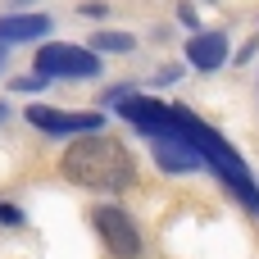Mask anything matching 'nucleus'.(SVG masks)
<instances>
[{"label": "nucleus", "instance_id": "obj_5", "mask_svg": "<svg viewBox=\"0 0 259 259\" xmlns=\"http://www.w3.org/2000/svg\"><path fill=\"white\" fill-rule=\"evenodd\" d=\"M27 123L46 137H82L100 132V109H50V105H27Z\"/></svg>", "mask_w": 259, "mask_h": 259}, {"label": "nucleus", "instance_id": "obj_4", "mask_svg": "<svg viewBox=\"0 0 259 259\" xmlns=\"http://www.w3.org/2000/svg\"><path fill=\"white\" fill-rule=\"evenodd\" d=\"M91 223H96L105 250L114 259H137L141 255V232H137V223H132L118 205H96V209H91Z\"/></svg>", "mask_w": 259, "mask_h": 259}, {"label": "nucleus", "instance_id": "obj_12", "mask_svg": "<svg viewBox=\"0 0 259 259\" xmlns=\"http://www.w3.org/2000/svg\"><path fill=\"white\" fill-rule=\"evenodd\" d=\"M77 14H82V18H105V14H109V5H100V0H91V5H82Z\"/></svg>", "mask_w": 259, "mask_h": 259}, {"label": "nucleus", "instance_id": "obj_17", "mask_svg": "<svg viewBox=\"0 0 259 259\" xmlns=\"http://www.w3.org/2000/svg\"><path fill=\"white\" fill-rule=\"evenodd\" d=\"M209 5H214V0H209Z\"/></svg>", "mask_w": 259, "mask_h": 259}, {"label": "nucleus", "instance_id": "obj_10", "mask_svg": "<svg viewBox=\"0 0 259 259\" xmlns=\"http://www.w3.org/2000/svg\"><path fill=\"white\" fill-rule=\"evenodd\" d=\"M87 46H91L96 55H127V50H132L137 41H132L127 32H96V36H91Z\"/></svg>", "mask_w": 259, "mask_h": 259}, {"label": "nucleus", "instance_id": "obj_3", "mask_svg": "<svg viewBox=\"0 0 259 259\" xmlns=\"http://www.w3.org/2000/svg\"><path fill=\"white\" fill-rule=\"evenodd\" d=\"M36 73L41 77H96L100 73V55L91 46L50 41V46L36 50Z\"/></svg>", "mask_w": 259, "mask_h": 259}, {"label": "nucleus", "instance_id": "obj_8", "mask_svg": "<svg viewBox=\"0 0 259 259\" xmlns=\"http://www.w3.org/2000/svg\"><path fill=\"white\" fill-rule=\"evenodd\" d=\"M223 59H228V36L223 32H191V41H187V64L191 68H200V73H214V68H223Z\"/></svg>", "mask_w": 259, "mask_h": 259}, {"label": "nucleus", "instance_id": "obj_14", "mask_svg": "<svg viewBox=\"0 0 259 259\" xmlns=\"http://www.w3.org/2000/svg\"><path fill=\"white\" fill-rule=\"evenodd\" d=\"M0 223H5V228H18V223H23V214H18L14 205H0Z\"/></svg>", "mask_w": 259, "mask_h": 259}, {"label": "nucleus", "instance_id": "obj_6", "mask_svg": "<svg viewBox=\"0 0 259 259\" xmlns=\"http://www.w3.org/2000/svg\"><path fill=\"white\" fill-rule=\"evenodd\" d=\"M114 105H118V118L132 123L141 137L173 132V105H159V100H150V96H132V91H118Z\"/></svg>", "mask_w": 259, "mask_h": 259}, {"label": "nucleus", "instance_id": "obj_13", "mask_svg": "<svg viewBox=\"0 0 259 259\" xmlns=\"http://www.w3.org/2000/svg\"><path fill=\"white\" fill-rule=\"evenodd\" d=\"M41 82H46V77H41V73H36V77H14V82H9V87H14V91H36V87H41Z\"/></svg>", "mask_w": 259, "mask_h": 259}, {"label": "nucleus", "instance_id": "obj_11", "mask_svg": "<svg viewBox=\"0 0 259 259\" xmlns=\"http://www.w3.org/2000/svg\"><path fill=\"white\" fill-rule=\"evenodd\" d=\"M178 18H182V27H200V14H196V5H178Z\"/></svg>", "mask_w": 259, "mask_h": 259}, {"label": "nucleus", "instance_id": "obj_16", "mask_svg": "<svg viewBox=\"0 0 259 259\" xmlns=\"http://www.w3.org/2000/svg\"><path fill=\"white\" fill-rule=\"evenodd\" d=\"M0 64H5V46H0Z\"/></svg>", "mask_w": 259, "mask_h": 259}, {"label": "nucleus", "instance_id": "obj_15", "mask_svg": "<svg viewBox=\"0 0 259 259\" xmlns=\"http://www.w3.org/2000/svg\"><path fill=\"white\" fill-rule=\"evenodd\" d=\"M5 118H9V105H5V100H0V123H5Z\"/></svg>", "mask_w": 259, "mask_h": 259}, {"label": "nucleus", "instance_id": "obj_7", "mask_svg": "<svg viewBox=\"0 0 259 259\" xmlns=\"http://www.w3.org/2000/svg\"><path fill=\"white\" fill-rule=\"evenodd\" d=\"M150 146H155V164H159L164 173H196V168H205V164H200V150H196L178 127L150 137Z\"/></svg>", "mask_w": 259, "mask_h": 259}, {"label": "nucleus", "instance_id": "obj_2", "mask_svg": "<svg viewBox=\"0 0 259 259\" xmlns=\"http://www.w3.org/2000/svg\"><path fill=\"white\" fill-rule=\"evenodd\" d=\"M173 127H178V132L200 150V164H205V168H214V173H219V182H223V187H232V196H237L250 214H259V182L250 178L246 159H241V155H237V150H232V146H228V141L205 123V118H196L187 105H173Z\"/></svg>", "mask_w": 259, "mask_h": 259}, {"label": "nucleus", "instance_id": "obj_9", "mask_svg": "<svg viewBox=\"0 0 259 259\" xmlns=\"http://www.w3.org/2000/svg\"><path fill=\"white\" fill-rule=\"evenodd\" d=\"M46 32H50V14H9V18H0V46L41 41Z\"/></svg>", "mask_w": 259, "mask_h": 259}, {"label": "nucleus", "instance_id": "obj_1", "mask_svg": "<svg viewBox=\"0 0 259 259\" xmlns=\"http://www.w3.org/2000/svg\"><path fill=\"white\" fill-rule=\"evenodd\" d=\"M59 173L73 182V187H87V191H123L132 187V155L123 141H109L100 132H82L64 159H59Z\"/></svg>", "mask_w": 259, "mask_h": 259}]
</instances>
